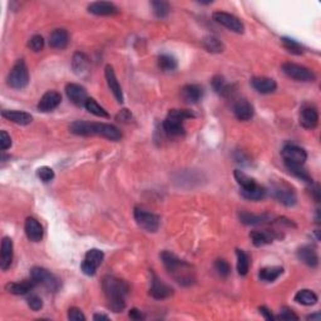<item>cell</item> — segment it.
Here are the masks:
<instances>
[{
	"instance_id": "1",
	"label": "cell",
	"mask_w": 321,
	"mask_h": 321,
	"mask_svg": "<svg viewBox=\"0 0 321 321\" xmlns=\"http://www.w3.org/2000/svg\"><path fill=\"white\" fill-rule=\"evenodd\" d=\"M161 260L165 265L166 270L170 272L174 280L182 286H191L196 281L195 269L192 265L177 257L171 251H163L161 253Z\"/></svg>"
},
{
	"instance_id": "2",
	"label": "cell",
	"mask_w": 321,
	"mask_h": 321,
	"mask_svg": "<svg viewBox=\"0 0 321 321\" xmlns=\"http://www.w3.org/2000/svg\"><path fill=\"white\" fill-rule=\"evenodd\" d=\"M102 289L109 309L114 312L123 311L126 308V296L129 291L128 284L125 280L108 275L103 277Z\"/></svg>"
},
{
	"instance_id": "3",
	"label": "cell",
	"mask_w": 321,
	"mask_h": 321,
	"mask_svg": "<svg viewBox=\"0 0 321 321\" xmlns=\"http://www.w3.org/2000/svg\"><path fill=\"white\" fill-rule=\"evenodd\" d=\"M70 132L77 136H101L111 141H119L122 133L117 127L107 123H92L87 121H75L69 127Z\"/></svg>"
},
{
	"instance_id": "4",
	"label": "cell",
	"mask_w": 321,
	"mask_h": 321,
	"mask_svg": "<svg viewBox=\"0 0 321 321\" xmlns=\"http://www.w3.org/2000/svg\"><path fill=\"white\" fill-rule=\"evenodd\" d=\"M8 86L14 89H24L29 83V70L23 59H19L13 66L7 78Z\"/></svg>"
},
{
	"instance_id": "5",
	"label": "cell",
	"mask_w": 321,
	"mask_h": 321,
	"mask_svg": "<svg viewBox=\"0 0 321 321\" xmlns=\"http://www.w3.org/2000/svg\"><path fill=\"white\" fill-rule=\"evenodd\" d=\"M284 163L286 167H296V166H304L308 159V153L304 148L298 147L296 145H287L281 151Z\"/></svg>"
},
{
	"instance_id": "6",
	"label": "cell",
	"mask_w": 321,
	"mask_h": 321,
	"mask_svg": "<svg viewBox=\"0 0 321 321\" xmlns=\"http://www.w3.org/2000/svg\"><path fill=\"white\" fill-rule=\"evenodd\" d=\"M134 219L137 225L146 232H157L159 229L161 219L154 213L148 212L147 210L142 207L134 208Z\"/></svg>"
},
{
	"instance_id": "7",
	"label": "cell",
	"mask_w": 321,
	"mask_h": 321,
	"mask_svg": "<svg viewBox=\"0 0 321 321\" xmlns=\"http://www.w3.org/2000/svg\"><path fill=\"white\" fill-rule=\"evenodd\" d=\"M30 278L35 281L36 285H44L47 289L52 290V291H57L61 286V283L54 275L50 271H48L44 267L35 266L30 270Z\"/></svg>"
},
{
	"instance_id": "8",
	"label": "cell",
	"mask_w": 321,
	"mask_h": 321,
	"mask_svg": "<svg viewBox=\"0 0 321 321\" xmlns=\"http://www.w3.org/2000/svg\"><path fill=\"white\" fill-rule=\"evenodd\" d=\"M283 72L285 73L287 77L298 82H314L315 78H316L311 69L300 66V64L291 63V62L283 64Z\"/></svg>"
},
{
	"instance_id": "9",
	"label": "cell",
	"mask_w": 321,
	"mask_h": 321,
	"mask_svg": "<svg viewBox=\"0 0 321 321\" xmlns=\"http://www.w3.org/2000/svg\"><path fill=\"white\" fill-rule=\"evenodd\" d=\"M213 21L217 22L218 24L224 25L227 29H230L231 32L237 33V34H242L245 32V27L242 24V22L237 16L232 15L230 13H225V12H215L212 15Z\"/></svg>"
},
{
	"instance_id": "10",
	"label": "cell",
	"mask_w": 321,
	"mask_h": 321,
	"mask_svg": "<svg viewBox=\"0 0 321 321\" xmlns=\"http://www.w3.org/2000/svg\"><path fill=\"white\" fill-rule=\"evenodd\" d=\"M272 195L276 199H277L280 204L285 205L287 207H292L296 205L297 202V197L296 193L292 191L291 187L285 184H281V185H276L272 188Z\"/></svg>"
},
{
	"instance_id": "11",
	"label": "cell",
	"mask_w": 321,
	"mask_h": 321,
	"mask_svg": "<svg viewBox=\"0 0 321 321\" xmlns=\"http://www.w3.org/2000/svg\"><path fill=\"white\" fill-rule=\"evenodd\" d=\"M149 295L156 300H165V298L171 297L173 295V290L170 286L166 285L162 280L156 274L152 272L151 289H149Z\"/></svg>"
},
{
	"instance_id": "12",
	"label": "cell",
	"mask_w": 321,
	"mask_h": 321,
	"mask_svg": "<svg viewBox=\"0 0 321 321\" xmlns=\"http://www.w3.org/2000/svg\"><path fill=\"white\" fill-rule=\"evenodd\" d=\"M319 123V113L316 107L305 104L300 112V125L306 129H315Z\"/></svg>"
},
{
	"instance_id": "13",
	"label": "cell",
	"mask_w": 321,
	"mask_h": 321,
	"mask_svg": "<svg viewBox=\"0 0 321 321\" xmlns=\"http://www.w3.org/2000/svg\"><path fill=\"white\" fill-rule=\"evenodd\" d=\"M66 93L70 102L78 107L86 106V102L88 101V97H87V91L83 88V87L79 86V84L69 83L68 86L66 87Z\"/></svg>"
},
{
	"instance_id": "14",
	"label": "cell",
	"mask_w": 321,
	"mask_h": 321,
	"mask_svg": "<svg viewBox=\"0 0 321 321\" xmlns=\"http://www.w3.org/2000/svg\"><path fill=\"white\" fill-rule=\"evenodd\" d=\"M104 74H106L107 84H108L111 92L113 93L115 101H117L118 103H123V101H125V98H123V92H122V88H121L119 82H118L117 77H115L113 67L106 66V69H104Z\"/></svg>"
},
{
	"instance_id": "15",
	"label": "cell",
	"mask_w": 321,
	"mask_h": 321,
	"mask_svg": "<svg viewBox=\"0 0 321 321\" xmlns=\"http://www.w3.org/2000/svg\"><path fill=\"white\" fill-rule=\"evenodd\" d=\"M88 12L94 15L109 16L119 13V9L111 2H94L88 5Z\"/></svg>"
},
{
	"instance_id": "16",
	"label": "cell",
	"mask_w": 321,
	"mask_h": 321,
	"mask_svg": "<svg viewBox=\"0 0 321 321\" xmlns=\"http://www.w3.org/2000/svg\"><path fill=\"white\" fill-rule=\"evenodd\" d=\"M62 102V95L61 93L55 91H49L46 94H43V97L41 98L38 103V109L41 112H50L53 109H55Z\"/></svg>"
},
{
	"instance_id": "17",
	"label": "cell",
	"mask_w": 321,
	"mask_h": 321,
	"mask_svg": "<svg viewBox=\"0 0 321 321\" xmlns=\"http://www.w3.org/2000/svg\"><path fill=\"white\" fill-rule=\"evenodd\" d=\"M24 230H25V235H27V237L29 238L30 241L39 242V241H42V238H43V233H44L43 227H42V225L39 224L38 219H35L34 217H28L27 219H25Z\"/></svg>"
},
{
	"instance_id": "18",
	"label": "cell",
	"mask_w": 321,
	"mask_h": 321,
	"mask_svg": "<svg viewBox=\"0 0 321 321\" xmlns=\"http://www.w3.org/2000/svg\"><path fill=\"white\" fill-rule=\"evenodd\" d=\"M181 97L186 103L195 104L204 97V88L198 84H187L182 88Z\"/></svg>"
},
{
	"instance_id": "19",
	"label": "cell",
	"mask_w": 321,
	"mask_h": 321,
	"mask_svg": "<svg viewBox=\"0 0 321 321\" xmlns=\"http://www.w3.org/2000/svg\"><path fill=\"white\" fill-rule=\"evenodd\" d=\"M13 241L10 237H4L2 241V252H0V267L3 271L8 270L13 263Z\"/></svg>"
},
{
	"instance_id": "20",
	"label": "cell",
	"mask_w": 321,
	"mask_h": 321,
	"mask_svg": "<svg viewBox=\"0 0 321 321\" xmlns=\"http://www.w3.org/2000/svg\"><path fill=\"white\" fill-rule=\"evenodd\" d=\"M163 129H165V132L168 136L172 137L184 136L186 133L184 121H179L177 119V118L170 117V115H167V118H166L165 122H163Z\"/></svg>"
},
{
	"instance_id": "21",
	"label": "cell",
	"mask_w": 321,
	"mask_h": 321,
	"mask_svg": "<svg viewBox=\"0 0 321 321\" xmlns=\"http://www.w3.org/2000/svg\"><path fill=\"white\" fill-rule=\"evenodd\" d=\"M251 237L252 244L255 245L256 247H261L265 246V245H269L271 244L275 238L280 237V235L276 233V231H269V230H265V231H253L250 235Z\"/></svg>"
},
{
	"instance_id": "22",
	"label": "cell",
	"mask_w": 321,
	"mask_h": 321,
	"mask_svg": "<svg viewBox=\"0 0 321 321\" xmlns=\"http://www.w3.org/2000/svg\"><path fill=\"white\" fill-rule=\"evenodd\" d=\"M252 87L255 91H257L261 94H270V93L275 92L277 88V84L274 79L267 77H255L251 79Z\"/></svg>"
},
{
	"instance_id": "23",
	"label": "cell",
	"mask_w": 321,
	"mask_h": 321,
	"mask_svg": "<svg viewBox=\"0 0 321 321\" xmlns=\"http://www.w3.org/2000/svg\"><path fill=\"white\" fill-rule=\"evenodd\" d=\"M211 84H212L213 91L217 93L218 95H221V97H231L233 94V92H235V87L232 84L227 83L226 79L222 75H215L212 78V81H211Z\"/></svg>"
},
{
	"instance_id": "24",
	"label": "cell",
	"mask_w": 321,
	"mask_h": 321,
	"mask_svg": "<svg viewBox=\"0 0 321 321\" xmlns=\"http://www.w3.org/2000/svg\"><path fill=\"white\" fill-rule=\"evenodd\" d=\"M233 113L238 121H250L253 117V107L246 99H240L233 104Z\"/></svg>"
},
{
	"instance_id": "25",
	"label": "cell",
	"mask_w": 321,
	"mask_h": 321,
	"mask_svg": "<svg viewBox=\"0 0 321 321\" xmlns=\"http://www.w3.org/2000/svg\"><path fill=\"white\" fill-rule=\"evenodd\" d=\"M69 34L66 29H55L49 35V46L54 49H64L68 46Z\"/></svg>"
},
{
	"instance_id": "26",
	"label": "cell",
	"mask_w": 321,
	"mask_h": 321,
	"mask_svg": "<svg viewBox=\"0 0 321 321\" xmlns=\"http://www.w3.org/2000/svg\"><path fill=\"white\" fill-rule=\"evenodd\" d=\"M298 260L303 261L304 264L308 265L310 267H316L319 265V256L317 252L315 251L314 247L311 246H304L297 251Z\"/></svg>"
},
{
	"instance_id": "27",
	"label": "cell",
	"mask_w": 321,
	"mask_h": 321,
	"mask_svg": "<svg viewBox=\"0 0 321 321\" xmlns=\"http://www.w3.org/2000/svg\"><path fill=\"white\" fill-rule=\"evenodd\" d=\"M35 286H36V283L30 278V280H24V281H22V283L8 284V285L5 286V290H7L9 294H13V295H25L29 291H32Z\"/></svg>"
},
{
	"instance_id": "28",
	"label": "cell",
	"mask_w": 321,
	"mask_h": 321,
	"mask_svg": "<svg viewBox=\"0 0 321 321\" xmlns=\"http://www.w3.org/2000/svg\"><path fill=\"white\" fill-rule=\"evenodd\" d=\"M2 115L4 118H7L8 121L10 122L16 123V125H21V126H27L30 125L33 121V117L27 112H22V111H3Z\"/></svg>"
},
{
	"instance_id": "29",
	"label": "cell",
	"mask_w": 321,
	"mask_h": 321,
	"mask_svg": "<svg viewBox=\"0 0 321 321\" xmlns=\"http://www.w3.org/2000/svg\"><path fill=\"white\" fill-rule=\"evenodd\" d=\"M72 68L74 70L75 74L82 75L86 73L89 68V58L84 53L77 52L73 55L72 59Z\"/></svg>"
},
{
	"instance_id": "30",
	"label": "cell",
	"mask_w": 321,
	"mask_h": 321,
	"mask_svg": "<svg viewBox=\"0 0 321 321\" xmlns=\"http://www.w3.org/2000/svg\"><path fill=\"white\" fill-rule=\"evenodd\" d=\"M284 269L280 266H269L264 267L258 272V277L265 283H274L275 280H277L281 275H283Z\"/></svg>"
},
{
	"instance_id": "31",
	"label": "cell",
	"mask_w": 321,
	"mask_h": 321,
	"mask_svg": "<svg viewBox=\"0 0 321 321\" xmlns=\"http://www.w3.org/2000/svg\"><path fill=\"white\" fill-rule=\"evenodd\" d=\"M266 192L267 191L257 184L250 188H241L242 197H245L246 199H250V201H260V199L265 198Z\"/></svg>"
},
{
	"instance_id": "32",
	"label": "cell",
	"mask_w": 321,
	"mask_h": 321,
	"mask_svg": "<svg viewBox=\"0 0 321 321\" xmlns=\"http://www.w3.org/2000/svg\"><path fill=\"white\" fill-rule=\"evenodd\" d=\"M295 301L304 306H312L317 303V295L311 290L304 289L295 295Z\"/></svg>"
},
{
	"instance_id": "33",
	"label": "cell",
	"mask_w": 321,
	"mask_h": 321,
	"mask_svg": "<svg viewBox=\"0 0 321 321\" xmlns=\"http://www.w3.org/2000/svg\"><path fill=\"white\" fill-rule=\"evenodd\" d=\"M240 219L242 224L250 225V226H255V225H261L264 222H267L270 219V216L266 213L263 215H255V213L250 212H241Z\"/></svg>"
},
{
	"instance_id": "34",
	"label": "cell",
	"mask_w": 321,
	"mask_h": 321,
	"mask_svg": "<svg viewBox=\"0 0 321 321\" xmlns=\"http://www.w3.org/2000/svg\"><path fill=\"white\" fill-rule=\"evenodd\" d=\"M202 44H204L205 49L210 53H222L225 49L224 43L219 41L218 38L213 35H208L206 38L202 41Z\"/></svg>"
},
{
	"instance_id": "35",
	"label": "cell",
	"mask_w": 321,
	"mask_h": 321,
	"mask_svg": "<svg viewBox=\"0 0 321 321\" xmlns=\"http://www.w3.org/2000/svg\"><path fill=\"white\" fill-rule=\"evenodd\" d=\"M236 255H237V271L241 276H246L249 274L250 270V257L247 253L242 250H236Z\"/></svg>"
},
{
	"instance_id": "36",
	"label": "cell",
	"mask_w": 321,
	"mask_h": 321,
	"mask_svg": "<svg viewBox=\"0 0 321 321\" xmlns=\"http://www.w3.org/2000/svg\"><path fill=\"white\" fill-rule=\"evenodd\" d=\"M87 108V111L89 112V113L97 115V117H101V118H108L109 114L108 112L106 111V109L103 108L101 104L97 103V101L93 99V98H88V101L86 102V106H84Z\"/></svg>"
},
{
	"instance_id": "37",
	"label": "cell",
	"mask_w": 321,
	"mask_h": 321,
	"mask_svg": "<svg viewBox=\"0 0 321 321\" xmlns=\"http://www.w3.org/2000/svg\"><path fill=\"white\" fill-rule=\"evenodd\" d=\"M158 67L165 72H170L177 68L176 58L170 54H161L158 57Z\"/></svg>"
},
{
	"instance_id": "38",
	"label": "cell",
	"mask_w": 321,
	"mask_h": 321,
	"mask_svg": "<svg viewBox=\"0 0 321 321\" xmlns=\"http://www.w3.org/2000/svg\"><path fill=\"white\" fill-rule=\"evenodd\" d=\"M281 43H283L284 48H285L287 52L296 55L303 54V47H301L300 43H297L296 41H294V39L287 38V36H283V38H281Z\"/></svg>"
},
{
	"instance_id": "39",
	"label": "cell",
	"mask_w": 321,
	"mask_h": 321,
	"mask_svg": "<svg viewBox=\"0 0 321 321\" xmlns=\"http://www.w3.org/2000/svg\"><path fill=\"white\" fill-rule=\"evenodd\" d=\"M233 176H235L236 181H237V184L240 185L241 188H250L256 185L255 179L251 178L250 176H247L246 173L242 172L240 170H236L235 172H233Z\"/></svg>"
},
{
	"instance_id": "40",
	"label": "cell",
	"mask_w": 321,
	"mask_h": 321,
	"mask_svg": "<svg viewBox=\"0 0 321 321\" xmlns=\"http://www.w3.org/2000/svg\"><path fill=\"white\" fill-rule=\"evenodd\" d=\"M153 12L157 18H166L170 14V4L167 2H152L151 3Z\"/></svg>"
},
{
	"instance_id": "41",
	"label": "cell",
	"mask_w": 321,
	"mask_h": 321,
	"mask_svg": "<svg viewBox=\"0 0 321 321\" xmlns=\"http://www.w3.org/2000/svg\"><path fill=\"white\" fill-rule=\"evenodd\" d=\"M103 258H104L103 251H101V250H97V249H92V250H89V251H87L84 260L88 261V263H91L92 265H94V266L98 269V266L102 264Z\"/></svg>"
},
{
	"instance_id": "42",
	"label": "cell",
	"mask_w": 321,
	"mask_h": 321,
	"mask_svg": "<svg viewBox=\"0 0 321 321\" xmlns=\"http://www.w3.org/2000/svg\"><path fill=\"white\" fill-rule=\"evenodd\" d=\"M215 270L217 271V274L221 276V277H227L231 272V266L226 260H224V258H218V260H216V263H215Z\"/></svg>"
},
{
	"instance_id": "43",
	"label": "cell",
	"mask_w": 321,
	"mask_h": 321,
	"mask_svg": "<svg viewBox=\"0 0 321 321\" xmlns=\"http://www.w3.org/2000/svg\"><path fill=\"white\" fill-rule=\"evenodd\" d=\"M289 171L291 172L294 176H296L297 178L303 179V181L309 182V184H312V178L310 176L308 171L303 167V166H296V167H289Z\"/></svg>"
},
{
	"instance_id": "44",
	"label": "cell",
	"mask_w": 321,
	"mask_h": 321,
	"mask_svg": "<svg viewBox=\"0 0 321 321\" xmlns=\"http://www.w3.org/2000/svg\"><path fill=\"white\" fill-rule=\"evenodd\" d=\"M168 115H170V117L177 118V119L179 121H184V122L186 119H190V118H195V114L191 111H188V109H171V111L168 112Z\"/></svg>"
},
{
	"instance_id": "45",
	"label": "cell",
	"mask_w": 321,
	"mask_h": 321,
	"mask_svg": "<svg viewBox=\"0 0 321 321\" xmlns=\"http://www.w3.org/2000/svg\"><path fill=\"white\" fill-rule=\"evenodd\" d=\"M36 176H38L43 182H50L54 178V171L50 167H48V166H43V167L38 168Z\"/></svg>"
},
{
	"instance_id": "46",
	"label": "cell",
	"mask_w": 321,
	"mask_h": 321,
	"mask_svg": "<svg viewBox=\"0 0 321 321\" xmlns=\"http://www.w3.org/2000/svg\"><path fill=\"white\" fill-rule=\"evenodd\" d=\"M28 47L33 50V52H42L44 48V39L42 35H33L28 42Z\"/></svg>"
},
{
	"instance_id": "47",
	"label": "cell",
	"mask_w": 321,
	"mask_h": 321,
	"mask_svg": "<svg viewBox=\"0 0 321 321\" xmlns=\"http://www.w3.org/2000/svg\"><path fill=\"white\" fill-rule=\"evenodd\" d=\"M28 306L32 310H34V311H39L43 308V300L38 295H30L28 297Z\"/></svg>"
},
{
	"instance_id": "48",
	"label": "cell",
	"mask_w": 321,
	"mask_h": 321,
	"mask_svg": "<svg viewBox=\"0 0 321 321\" xmlns=\"http://www.w3.org/2000/svg\"><path fill=\"white\" fill-rule=\"evenodd\" d=\"M68 319L72 321H84L86 320V316L82 312L81 309L78 308H70L68 310Z\"/></svg>"
},
{
	"instance_id": "49",
	"label": "cell",
	"mask_w": 321,
	"mask_h": 321,
	"mask_svg": "<svg viewBox=\"0 0 321 321\" xmlns=\"http://www.w3.org/2000/svg\"><path fill=\"white\" fill-rule=\"evenodd\" d=\"M12 146V138L5 131L0 132V149L2 151H7Z\"/></svg>"
},
{
	"instance_id": "50",
	"label": "cell",
	"mask_w": 321,
	"mask_h": 321,
	"mask_svg": "<svg viewBox=\"0 0 321 321\" xmlns=\"http://www.w3.org/2000/svg\"><path fill=\"white\" fill-rule=\"evenodd\" d=\"M275 319H280V320H298V316L296 314H294V311L287 308H284L281 310L280 315Z\"/></svg>"
},
{
	"instance_id": "51",
	"label": "cell",
	"mask_w": 321,
	"mask_h": 321,
	"mask_svg": "<svg viewBox=\"0 0 321 321\" xmlns=\"http://www.w3.org/2000/svg\"><path fill=\"white\" fill-rule=\"evenodd\" d=\"M81 269H82V271H83V274H86L87 276H94L95 272H97V267L86 260L82 263Z\"/></svg>"
},
{
	"instance_id": "52",
	"label": "cell",
	"mask_w": 321,
	"mask_h": 321,
	"mask_svg": "<svg viewBox=\"0 0 321 321\" xmlns=\"http://www.w3.org/2000/svg\"><path fill=\"white\" fill-rule=\"evenodd\" d=\"M129 317H131L132 320H142L145 319V315H143L138 309H132L131 311H129Z\"/></svg>"
},
{
	"instance_id": "53",
	"label": "cell",
	"mask_w": 321,
	"mask_h": 321,
	"mask_svg": "<svg viewBox=\"0 0 321 321\" xmlns=\"http://www.w3.org/2000/svg\"><path fill=\"white\" fill-rule=\"evenodd\" d=\"M258 310H260V314L263 315V316L266 320H275V316L271 314V311H270V310L267 309L266 306H261V308Z\"/></svg>"
},
{
	"instance_id": "54",
	"label": "cell",
	"mask_w": 321,
	"mask_h": 321,
	"mask_svg": "<svg viewBox=\"0 0 321 321\" xmlns=\"http://www.w3.org/2000/svg\"><path fill=\"white\" fill-rule=\"evenodd\" d=\"M311 193H312V197L315 198V201L316 202H320V186L319 185H314L311 187Z\"/></svg>"
},
{
	"instance_id": "55",
	"label": "cell",
	"mask_w": 321,
	"mask_h": 321,
	"mask_svg": "<svg viewBox=\"0 0 321 321\" xmlns=\"http://www.w3.org/2000/svg\"><path fill=\"white\" fill-rule=\"evenodd\" d=\"M93 319L94 320H109V316H107V315H103V314H95L94 316H93Z\"/></svg>"
},
{
	"instance_id": "56",
	"label": "cell",
	"mask_w": 321,
	"mask_h": 321,
	"mask_svg": "<svg viewBox=\"0 0 321 321\" xmlns=\"http://www.w3.org/2000/svg\"><path fill=\"white\" fill-rule=\"evenodd\" d=\"M308 320H316V321H319L320 320V314L310 315V316H308Z\"/></svg>"
}]
</instances>
